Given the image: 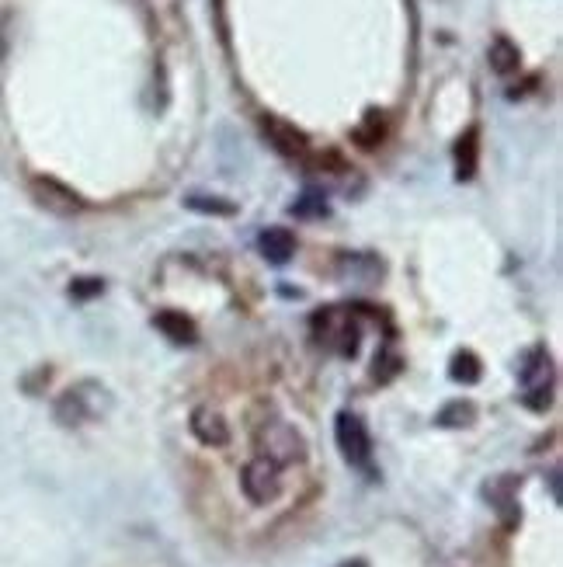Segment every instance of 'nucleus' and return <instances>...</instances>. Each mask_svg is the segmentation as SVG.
<instances>
[{
	"label": "nucleus",
	"mask_w": 563,
	"mask_h": 567,
	"mask_svg": "<svg viewBox=\"0 0 563 567\" xmlns=\"http://www.w3.org/2000/svg\"><path fill=\"white\" fill-rule=\"evenodd\" d=\"M258 449L265 460H272L275 467H296L306 460V439L299 428H292L289 421H265L258 428Z\"/></svg>",
	"instance_id": "1"
},
{
	"label": "nucleus",
	"mask_w": 563,
	"mask_h": 567,
	"mask_svg": "<svg viewBox=\"0 0 563 567\" xmlns=\"http://www.w3.org/2000/svg\"><path fill=\"white\" fill-rule=\"evenodd\" d=\"M240 491L251 505H272L275 498L282 494V474L272 460L265 456H254V460L244 463L240 470Z\"/></svg>",
	"instance_id": "2"
},
{
	"label": "nucleus",
	"mask_w": 563,
	"mask_h": 567,
	"mask_svg": "<svg viewBox=\"0 0 563 567\" xmlns=\"http://www.w3.org/2000/svg\"><path fill=\"white\" fill-rule=\"evenodd\" d=\"M518 380H522L525 404H529L532 411H546V407H550L553 373H550V355H546L543 348H532V352L525 355Z\"/></svg>",
	"instance_id": "3"
},
{
	"label": "nucleus",
	"mask_w": 563,
	"mask_h": 567,
	"mask_svg": "<svg viewBox=\"0 0 563 567\" xmlns=\"http://www.w3.org/2000/svg\"><path fill=\"white\" fill-rule=\"evenodd\" d=\"M334 439H338V449L341 456H345L352 467L358 470H369L372 467V439L369 432H365L362 418H355V414H338V421H334Z\"/></svg>",
	"instance_id": "4"
},
{
	"label": "nucleus",
	"mask_w": 563,
	"mask_h": 567,
	"mask_svg": "<svg viewBox=\"0 0 563 567\" xmlns=\"http://www.w3.org/2000/svg\"><path fill=\"white\" fill-rule=\"evenodd\" d=\"M32 199L53 216H77L84 209L80 195L63 185V181L49 178V174H35L32 178Z\"/></svg>",
	"instance_id": "5"
},
{
	"label": "nucleus",
	"mask_w": 563,
	"mask_h": 567,
	"mask_svg": "<svg viewBox=\"0 0 563 567\" xmlns=\"http://www.w3.org/2000/svg\"><path fill=\"white\" fill-rule=\"evenodd\" d=\"M261 133L268 136V143H272L282 157H306V150H310V140H306L303 129H296L292 122L279 119V115H265V119H261Z\"/></svg>",
	"instance_id": "6"
},
{
	"label": "nucleus",
	"mask_w": 563,
	"mask_h": 567,
	"mask_svg": "<svg viewBox=\"0 0 563 567\" xmlns=\"http://www.w3.org/2000/svg\"><path fill=\"white\" fill-rule=\"evenodd\" d=\"M188 428H192V435L202 442V446H209V449L230 446V425H226L223 414L212 411V407H195Z\"/></svg>",
	"instance_id": "7"
},
{
	"label": "nucleus",
	"mask_w": 563,
	"mask_h": 567,
	"mask_svg": "<svg viewBox=\"0 0 563 567\" xmlns=\"http://www.w3.org/2000/svg\"><path fill=\"white\" fill-rule=\"evenodd\" d=\"M258 247H261V254L272 261V265H285V261L296 254V237H292L289 230H282V227H268L265 234L258 237Z\"/></svg>",
	"instance_id": "8"
},
{
	"label": "nucleus",
	"mask_w": 563,
	"mask_h": 567,
	"mask_svg": "<svg viewBox=\"0 0 563 567\" xmlns=\"http://www.w3.org/2000/svg\"><path fill=\"white\" fill-rule=\"evenodd\" d=\"M487 60H491V70L501 77L508 74H518V67H522V53H518V46L508 39V35H497L491 42V49H487Z\"/></svg>",
	"instance_id": "9"
},
{
	"label": "nucleus",
	"mask_w": 563,
	"mask_h": 567,
	"mask_svg": "<svg viewBox=\"0 0 563 567\" xmlns=\"http://www.w3.org/2000/svg\"><path fill=\"white\" fill-rule=\"evenodd\" d=\"M480 136L477 129H466V136H459L456 143V178L459 181H470L477 174V154H480Z\"/></svg>",
	"instance_id": "10"
},
{
	"label": "nucleus",
	"mask_w": 563,
	"mask_h": 567,
	"mask_svg": "<svg viewBox=\"0 0 563 567\" xmlns=\"http://www.w3.org/2000/svg\"><path fill=\"white\" fill-rule=\"evenodd\" d=\"M153 324H157V331H164L174 345H192V341H195V327H192V321H188L185 314L164 310V314L153 317Z\"/></svg>",
	"instance_id": "11"
},
{
	"label": "nucleus",
	"mask_w": 563,
	"mask_h": 567,
	"mask_svg": "<svg viewBox=\"0 0 563 567\" xmlns=\"http://www.w3.org/2000/svg\"><path fill=\"white\" fill-rule=\"evenodd\" d=\"M383 133H386L383 115H379V112H369V115H365V122L355 129L352 136H355V143H358L362 150H376L379 140H383Z\"/></svg>",
	"instance_id": "12"
},
{
	"label": "nucleus",
	"mask_w": 563,
	"mask_h": 567,
	"mask_svg": "<svg viewBox=\"0 0 563 567\" xmlns=\"http://www.w3.org/2000/svg\"><path fill=\"white\" fill-rule=\"evenodd\" d=\"M449 376L456 383H477L480 380V359L473 352H459L449 362Z\"/></svg>",
	"instance_id": "13"
},
{
	"label": "nucleus",
	"mask_w": 563,
	"mask_h": 567,
	"mask_svg": "<svg viewBox=\"0 0 563 567\" xmlns=\"http://www.w3.org/2000/svg\"><path fill=\"white\" fill-rule=\"evenodd\" d=\"M56 418H60L63 425H80V421L87 418V407H84L80 390H70V394L60 397V404H56Z\"/></svg>",
	"instance_id": "14"
},
{
	"label": "nucleus",
	"mask_w": 563,
	"mask_h": 567,
	"mask_svg": "<svg viewBox=\"0 0 563 567\" xmlns=\"http://www.w3.org/2000/svg\"><path fill=\"white\" fill-rule=\"evenodd\" d=\"M487 498L497 505V512L508 515L515 508V477H497V481L487 484Z\"/></svg>",
	"instance_id": "15"
},
{
	"label": "nucleus",
	"mask_w": 563,
	"mask_h": 567,
	"mask_svg": "<svg viewBox=\"0 0 563 567\" xmlns=\"http://www.w3.org/2000/svg\"><path fill=\"white\" fill-rule=\"evenodd\" d=\"M473 418H477V411H473V404H466V401H452L449 407L438 411V425H445V428L470 425Z\"/></svg>",
	"instance_id": "16"
},
{
	"label": "nucleus",
	"mask_w": 563,
	"mask_h": 567,
	"mask_svg": "<svg viewBox=\"0 0 563 567\" xmlns=\"http://www.w3.org/2000/svg\"><path fill=\"white\" fill-rule=\"evenodd\" d=\"M188 209H195V213H212V216H233L237 213V206L226 199H209V195H192L188 199Z\"/></svg>",
	"instance_id": "17"
},
{
	"label": "nucleus",
	"mask_w": 563,
	"mask_h": 567,
	"mask_svg": "<svg viewBox=\"0 0 563 567\" xmlns=\"http://www.w3.org/2000/svg\"><path fill=\"white\" fill-rule=\"evenodd\" d=\"M292 213H296V216H324L327 213V202L320 199L317 192H306L303 199L292 206Z\"/></svg>",
	"instance_id": "18"
},
{
	"label": "nucleus",
	"mask_w": 563,
	"mask_h": 567,
	"mask_svg": "<svg viewBox=\"0 0 563 567\" xmlns=\"http://www.w3.org/2000/svg\"><path fill=\"white\" fill-rule=\"evenodd\" d=\"M77 300H87V296H98L101 293V282L98 279H77L73 282V289H70Z\"/></svg>",
	"instance_id": "19"
},
{
	"label": "nucleus",
	"mask_w": 563,
	"mask_h": 567,
	"mask_svg": "<svg viewBox=\"0 0 563 567\" xmlns=\"http://www.w3.org/2000/svg\"><path fill=\"white\" fill-rule=\"evenodd\" d=\"M4 25H7V18H0V60H4V53H7V35H4Z\"/></svg>",
	"instance_id": "20"
},
{
	"label": "nucleus",
	"mask_w": 563,
	"mask_h": 567,
	"mask_svg": "<svg viewBox=\"0 0 563 567\" xmlns=\"http://www.w3.org/2000/svg\"><path fill=\"white\" fill-rule=\"evenodd\" d=\"M338 567H369V564H365V561H358V557H355V561H345V564H338Z\"/></svg>",
	"instance_id": "21"
}]
</instances>
